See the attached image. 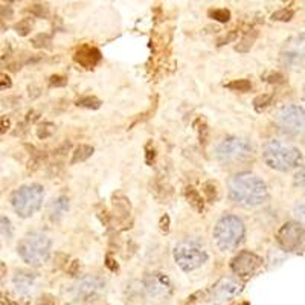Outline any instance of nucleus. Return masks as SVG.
Instances as JSON below:
<instances>
[{"mask_svg": "<svg viewBox=\"0 0 305 305\" xmlns=\"http://www.w3.org/2000/svg\"><path fill=\"white\" fill-rule=\"evenodd\" d=\"M229 198L244 208H255L267 201L269 192L266 183L255 174L241 173L229 180Z\"/></svg>", "mask_w": 305, "mask_h": 305, "instance_id": "f257e3e1", "label": "nucleus"}, {"mask_svg": "<svg viewBox=\"0 0 305 305\" xmlns=\"http://www.w3.org/2000/svg\"><path fill=\"white\" fill-rule=\"evenodd\" d=\"M263 161L276 171H290L300 165L302 152L281 140H269L263 148Z\"/></svg>", "mask_w": 305, "mask_h": 305, "instance_id": "f03ea898", "label": "nucleus"}, {"mask_svg": "<svg viewBox=\"0 0 305 305\" xmlns=\"http://www.w3.org/2000/svg\"><path fill=\"white\" fill-rule=\"evenodd\" d=\"M50 238L43 232H31L19 243V255L29 266H41L50 255Z\"/></svg>", "mask_w": 305, "mask_h": 305, "instance_id": "7ed1b4c3", "label": "nucleus"}, {"mask_svg": "<svg viewBox=\"0 0 305 305\" xmlns=\"http://www.w3.org/2000/svg\"><path fill=\"white\" fill-rule=\"evenodd\" d=\"M214 238L221 250H234L244 238V223L235 215H226L215 224Z\"/></svg>", "mask_w": 305, "mask_h": 305, "instance_id": "20e7f679", "label": "nucleus"}, {"mask_svg": "<svg viewBox=\"0 0 305 305\" xmlns=\"http://www.w3.org/2000/svg\"><path fill=\"white\" fill-rule=\"evenodd\" d=\"M43 197H44L43 186H40L37 183L22 186L20 189H17L13 194V198H11L13 208L20 217L28 218L40 209L41 203H43Z\"/></svg>", "mask_w": 305, "mask_h": 305, "instance_id": "39448f33", "label": "nucleus"}, {"mask_svg": "<svg viewBox=\"0 0 305 305\" xmlns=\"http://www.w3.org/2000/svg\"><path fill=\"white\" fill-rule=\"evenodd\" d=\"M174 260L183 272H192L206 263L208 253L198 243L192 240H185L176 246Z\"/></svg>", "mask_w": 305, "mask_h": 305, "instance_id": "423d86ee", "label": "nucleus"}, {"mask_svg": "<svg viewBox=\"0 0 305 305\" xmlns=\"http://www.w3.org/2000/svg\"><path fill=\"white\" fill-rule=\"evenodd\" d=\"M217 159L227 167L244 164L252 156V145L241 137H227L217 146Z\"/></svg>", "mask_w": 305, "mask_h": 305, "instance_id": "0eeeda50", "label": "nucleus"}, {"mask_svg": "<svg viewBox=\"0 0 305 305\" xmlns=\"http://www.w3.org/2000/svg\"><path fill=\"white\" fill-rule=\"evenodd\" d=\"M303 109L300 106H285L276 115V125L282 133L297 136L303 130Z\"/></svg>", "mask_w": 305, "mask_h": 305, "instance_id": "6e6552de", "label": "nucleus"}, {"mask_svg": "<svg viewBox=\"0 0 305 305\" xmlns=\"http://www.w3.org/2000/svg\"><path fill=\"white\" fill-rule=\"evenodd\" d=\"M276 240L285 252H299L303 247V226L297 221H288L279 229Z\"/></svg>", "mask_w": 305, "mask_h": 305, "instance_id": "1a4fd4ad", "label": "nucleus"}, {"mask_svg": "<svg viewBox=\"0 0 305 305\" xmlns=\"http://www.w3.org/2000/svg\"><path fill=\"white\" fill-rule=\"evenodd\" d=\"M143 287L148 299H155V300L168 299L173 293V284L170 278L159 272L149 273L143 281Z\"/></svg>", "mask_w": 305, "mask_h": 305, "instance_id": "9d476101", "label": "nucleus"}, {"mask_svg": "<svg viewBox=\"0 0 305 305\" xmlns=\"http://www.w3.org/2000/svg\"><path fill=\"white\" fill-rule=\"evenodd\" d=\"M261 266H263V260L258 255H255L253 252H249V250L240 252L231 263V267H232L234 273L238 275V276L253 275Z\"/></svg>", "mask_w": 305, "mask_h": 305, "instance_id": "9b49d317", "label": "nucleus"}, {"mask_svg": "<svg viewBox=\"0 0 305 305\" xmlns=\"http://www.w3.org/2000/svg\"><path fill=\"white\" fill-rule=\"evenodd\" d=\"M241 291V284L234 278H223L211 288V300L215 303H221L231 300Z\"/></svg>", "mask_w": 305, "mask_h": 305, "instance_id": "f8f14e48", "label": "nucleus"}, {"mask_svg": "<svg viewBox=\"0 0 305 305\" xmlns=\"http://www.w3.org/2000/svg\"><path fill=\"white\" fill-rule=\"evenodd\" d=\"M73 60L84 69H93L101 61V52L95 46L83 44L81 47L77 49Z\"/></svg>", "mask_w": 305, "mask_h": 305, "instance_id": "ddd939ff", "label": "nucleus"}, {"mask_svg": "<svg viewBox=\"0 0 305 305\" xmlns=\"http://www.w3.org/2000/svg\"><path fill=\"white\" fill-rule=\"evenodd\" d=\"M104 288V282L99 278L95 276H87L81 279L77 287H75V296L81 299H90L99 294V291Z\"/></svg>", "mask_w": 305, "mask_h": 305, "instance_id": "4468645a", "label": "nucleus"}, {"mask_svg": "<svg viewBox=\"0 0 305 305\" xmlns=\"http://www.w3.org/2000/svg\"><path fill=\"white\" fill-rule=\"evenodd\" d=\"M14 285L19 293L28 294V293H31V290L35 285V275L28 273V272H17L14 276Z\"/></svg>", "mask_w": 305, "mask_h": 305, "instance_id": "2eb2a0df", "label": "nucleus"}, {"mask_svg": "<svg viewBox=\"0 0 305 305\" xmlns=\"http://www.w3.org/2000/svg\"><path fill=\"white\" fill-rule=\"evenodd\" d=\"M67 209H69V200L66 197H58L57 200H54L52 203H50L49 215H50V218H52V220H58L66 214Z\"/></svg>", "mask_w": 305, "mask_h": 305, "instance_id": "dca6fc26", "label": "nucleus"}, {"mask_svg": "<svg viewBox=\"0 0 305 305\" xmlns=\"http://www.w3.org/2000/svg\"><path fill=\"white\" fill-rule=\"evenodd\" d=\"M185 197L188 200L189 205L197 211V212H203L205 211V203H203V198H201V194L194 188V186H186L185 188Z\"/></svg>", "mask_w": 305, "mask_h": 305, "instance_id": "f3484780", "label": "nucleus"}, {"mask_svg": "<svg viewBox=\"0 0 305 305\" xmlns=\"http://www.w3.org/2000/svg\"><path fill=\"white\" fill-rule=\"evenodd\" d=\"M257 38H258V31H250V32H247V34L238 41V44L235 46V50H237V52H241V54L249 52V50L252 49V46H253V43L257 41Z\"/></svg>", "mask_w": 305, "mask_h": 305, "instance_id": "a211bd4d", "label": "nucleus"}, {"mask_svg": "<svg viewBox=\"0 0 305 305\" xmlns=\"http://www.w3.org/2000/svg\"><path fill=\"white\" fill-rule=\"evenodd\" d=\"M93 151H95V149H93V146H90V145H86V143L78 145V146L75 148V151H73V156H72L70 164L75 165V164H78V162L87 161V159L93 155Z\"/></svg>", "mask_w": 305, "mask_h": 305, "instance_id": "6ab92c4d", "label": "nucleus"}, {"mask_svg": "<svg viewBox=\"0 0 305 305\" xmlns=\"http://www.w3.org/2000/svg\"><path fill=\"white\" fill-rule=\"evenodd\" d=\"M226 89H229L232 92L246 93V92H249L252 89V83L249 80H234V81L226 84Z\"/></svg>", "mask_w": 305, "mask_h": 305, "instance_id": "aec40b11", "label": "nucleus"}, {"mask_svg": "<svg viewBox=\"0 0 305 305\" xmlns=\"http://www.w3.org/2000/svg\"><path fill=\"white\" fill-rule=\"evenodd\" d=\"M78 107H84V109H90V110H96L101 107V101L96 96H83L77 101Z\"/></svg>", "mask_w": 305, "mask_h": 305, "instance_id": "412c9836", "label": "nucleus"}, {"mask_svg": "<svg viewBox=\"0 0 305 305\" xmlns=\"http://www.w3.org/2000/svg\"><path fill=\"white\" fill-rule=\"evenodd\" d=\"M208 16L215 20V22H220V23H227L231 20V11L229 10H224V8H220V10H211L208 13Z\"/></svg>", "mask_w": 305, "mask_h": 305, "instance_id": "4be33fe9", "label": "nucleus"}, {"mask_svg": "<svg viewBox=\"0 0 305 305\" xmlns=\"http://www.w3.org/2000/svg\"><path fill=\"white\" fill-rule=\"evenodd\" d=\"M272 103V95H260L253 99V107L257 112H263Z\"/></svg>", "mask_w": 305, "mask_h": 305, "instance_id": "5701e85b", "label": "nucleus"}, {"mask_svg": "<svg viewBox=\"0 0 305 305\" xmlns=\"http://www.w3.org/2000/svg\"><path fill=\"white\" fill-rule=\"evenodd\" d=\"M293 17H294V13L291 10H287V8L279 10V11H276V13L272 14V20L273 22H290Z\"/></svg>", "mask_w": 305, "mask_h": 305, "instance_id": "b1692460", "label": "nucleus"}, {"mask_svg": "<svg viewBox=\"0 0 305 305\" xmlns=\"http://www.w3.org/2000/svg\"><path fill=\"white\" fill-rule=\"evenodd\" d=\"M203 192H205L209 203H214L217 200V185L214 182H206L203 185Z\"/></svg>", "mask_w": 305, "mask_h": 305, "instance_id": "393cba45", "label": "nucleus"}, {"mask_svg": "<svg viewBox=\"0 0 305 305\" xmlns=\"http://www.w3.org/2000/svg\"><path fill=\"white\" fill-rule=\"evenodd\" d=\"M14 29H16V32L19 34V35H28L29 32H31V29H32V22L29 20V19H25V20H22V22H19L16 26H14Z\"/></svg>", "mask_w": 305, "mask_h": 305, "instance_id": "a878e982", "label": "nucleus"}, {"mask_svg": "<svg viewBox=\"0 0 305 305\" xmlns=\"http://www.w3.org/2000/svg\"><path fill=\"white\" fill-rule=\"evenodd\" d=\"M49 43H50V35H47V34H38L37 37L32 38L34 47H38V49L40 47H47Z\"/></svg>", "mask_w": 305, "mask_h": 305, "instance_id": "bb28decb", "label": "nucleus"}, {"mask_svg": "<svg viewBox=\"0 0 305 305\" xmlns=\"http://www.w3.org/2000/svg\"><path fill=\"white\" fill-rule=\"evenodd\" d=\"M0 232H2V235L7 237V238H11V235H13L11 223H10V220L5 218V217L0 218Z\"/></svg>", "mask_w": 305, "mask_h": 305, "instance_id": "cd10ccee", "label": "nucleus"}, {"mask_svg": "<svg viewBox=\"0 0 305 305\" xmlns=\"http://www.w3.org/2000/svg\"><path fill=\"white\" fill-rule=\"evenodd\" d=\"M49 83H50V86L61 87V86H66V84H67V80H66V77H63V75H52V77L49 78Z\"/></svg>", "mask_w": 305, "mask_h": 305, "instance_id": "c85d7f7f", "label": "nucleus"}, {"mask_svg": "<svg viewBox=\"0 0 305 305\" xmlns=\"http://www.w3.org/2000/svg\"><path fill=\"white\" fill-rule=\"evenodd\" d=\"M266 80H267L269 83H272V84H282L285 78H284V75L279 73V72H272V73H269V75L266 77Z\"/></svg>", "mask_w": 305, "mask_h": 305, "instance_id": "c756f323", "label": "nucleus"}, {"mask_svg": "<svg viewBox=\"0 0 305 305\" xmlns=\"http://www.w3.org/2000/svg\"><path fill=\"white\" fill-rule=\"evenodd\" d=\"M238 37V31H231L227 35H224L223 38L218 40V46H223V44H227L229 41H235Z\"/></svg>", "mask_w": 305, "mask_h": 305, "instance_id": "7c9ffc66", "label": "nucleus"}, {"mask_svg": "<svg viewBox=\"0 0 305 305\" xmlns=\"http://www.w3.org/2000/svg\"><path fill=\"white\" fill-rule=\"evenodd\" d=\"M11 78L7 73H0V90H7L11 87Z\"/></svg>", "mask_w": 305, "mask_h": 305, "instance_id": "2f4dec72", "label": "nucleus"}, {"mask_svg": "<svg viewBox=\"0 0 305 305\" xmlns=\"http://www.w3.org/2000/svg\"><path fill=\"white\" fill-rule=\"evenodd\" d=\"M10 127H11V121H10L8 118L0 116V133H5V131H8V130H10Z\"/></svg>", "mask_w": 305, "mask_h": 305, "instance_id": "473e14b6", "label": "nucleus"}, {"mask_svg": "<svg viewBox=\"0 0 305 305\" xmlns=\"http://www.w3.org/2000/svg\"><path fill=\"white\" fill-rule=\"evenodd\" d=\"M161 229H162V232H168L170 231V217L168 215H164L162 218H161Z\"/></svg>", "mask_w": 305, "mask_h": 305, "instance_id": "72a5a7b5", "label": "nucleus"}, {"mask_svg": "<svg viewBox=\"0 0 305 305\" xmlns=\"http://www.w3.org/2000/svg\"><path fill=\"white\" fill-rule=\"evenodd\" d=\"M151 155L156 156V152H155V148L151 149V143H148L146 145V164H151Z\"/></svg>", "mask_w": 305, "mask_h": 305, "instance_id": "f704fd0d", "label": "nucleus"}, {"mask_svg": "<svg viewBox=\"0 0 305 305\" xmlns=\"http://www.w3.org/2000/svg\"><path fill=\"white\" fill-rule=\"evenodd\" d=\"M0 14H4L5 17H11L13 16V10L10 7H0Z\"/></svg>", "mask_w": 305, "mask_h": 305, "instance_id": "c9c22d12", "label": "nucleus"}, {"mask_svg": "<svg viewBox=\"0 0 305 305\" xmlns=\"http://www.w3.org/2000/svg\"><path fill=\"white\" fill-rule=\"evenodd\" d=\"M113 263H115V261L112 260V257H107V267H110V270H112V272H116V270H118V267H115V266H113Z\"/></svg>", "mask_w": 305, "mask_h": 305, "instance_id": "e433bc0d", "label": "nucleus"}, {"mask_svg": "<svg viewBox=\"0 0 305 305\" xmlns=\"http://www.w3.org/2000/svg\"><path fill=\"white\" fill-rule=\"evenodd\" d=\"M5 275H7V267H5L2 263H0V279H2Z\"/></svg>", "mask_w": 305, "mask_h": 305, "instance_id": "4c0bfd02", "label": "nucleus"}]
</instances>
